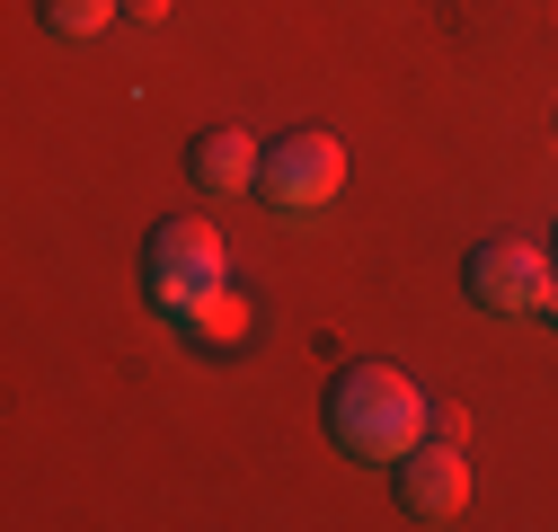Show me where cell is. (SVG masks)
<instances>
[{
  "label": "cell",
  "instance_id": "8fae6325",
  "mask_svg": "<svg viewBox=\"0 0 558 532\" xmlns=\"http://www.w3.org/2000/svg\"><path fill=\"white\" fill-rule=\"evenodd\" d=\"M541 311H549V328H558V276H549V302H541Z\"/></svg>",
  "mask_w": 558,
  "mask_h": 532
},
{
  "label": "cell",
  "instance_id": "3957f363",
  "mask_svg": "<svg viewBox=\"0 0 558 532\" xmlns=\"http://www.w3.org/2000/svg\"><path fill=\"white\" fill-rule=\"evenodd\" d=\"M345 186V143L337 133H284V143H266V169H257V195L284 214H319L337 205Z\"/></svg>",
  "mask_w": 558,
  "mask_h": 532
},
{
  "label": "cell",
  "instance_id": "6da1fadb",
  "mask_svg": "<svg viewBox=\"0 0 558 532\" xmlns=\"http://www.w3.org/2000/svg\"><path fill=\"white\" fill-rule=\"evenodd\" d=\"M319 418H328V444H345L355 461H408L416 444H426L435 399L416 390V373H399V364H355V373L328 382Z\"/></svg>",
  "mask_w": 558,
  "mask_h": 532
},
{
  "label": "cell",
  "instance_id": "ba28073f",
  "mask_svg": "<svg viewBox=\"0 0 558 532\" xmlns=\"http://www.w3.org/2000/svg\"><path fill=\"white\" fill-rule=\"evenodd\" d=\"M186 338H195V347H240V338H248V302L222 285L214 302H204V311L186 319Z\"/></svg>",
  "mask_w": 558,
  "mask_h": 532
},
{
  "label": "cell",
  "instance_id": "30bf717a",
  "mask_svg": "<svg viewBox=\"0 0 558 532\" xmlns=\"http://www.w3.org/2000/svg\"><path fill=\"white\" fill-rule=\"evenodd\" d=\"M133 10V27H151V19H169V0H124Z\"/></svg>",
  "mask_w": 558,
  "mask_h": 532
},
{
  "label": "cell",
  "instance_id": "277c9868",
  "mask_svg": "<svg viewBox=\"0 0 558 532\" xmlns=\"http://www.w3.org/2000/svg\"><path fill=\"white\" fill-rule=\"evenodd\" d=\"M461 293L478 311H497V319H532L549 302V257L532 240H478L461 257Z\"/></svg>",
  "mask_w": 558,
  "mask_h": 532
},
{
  "label": "cell",
  "instance_id": "8992f818",
  "mask_svg": "<svg viewBox=\"0 0 558 532\" xmlns=\"http://www.w3.org/2000/svg\"><path fill=\"white\" fill-rule=\"evenodd\" d=\"M186 169H195V186H204V195H248V186H257V169H266V152L248 143L240 124H222V133H204V143H195V160H186Z\"/></svg>",
  "mask_w": 558,
  "mask_h": 532
},
{
  "label": "cell",
  "instance_id": "9c48e42d",
  "mask_svg": "<svg viewBox=\"0 0 558 532\" xmlns=\"http://www.w3.org/2000/svg\"><path fill=\"white\" fill-rule=\"evenodd\" d=\"M426 435H435V444H470V418L452 409V399H435V418H426Z\"/></svg>",
  "mask_w": 558,
  "mask_h": 532
},
{
  "label": "cell",
  "instance_id": "7a4b0ae2",
  "mask_svg": "<svg viewBox=\"0 0 558 532\" xmlns=\"http://www.w3.org/2000/svg\"><path fill=\"white\" fill-rule=\"evenodd\" d=\"M222 285H231V257H222V240L204 231V222H160V231H151V249H143V293H151L160 319L186 328Z\"/></svg>",
  "mask_w": 558,
  "mask_h": 532
},
{
  "label": "cell",
  "instance_id": "5b68a950",
  "mask_svg": "<svg viewBox=\"0 0 558 532\" xmlns=\"http://www.w3.org/2000/svg\"><path fill=\"white\" fill-rule=\"evenodd\" d=\"M390 488H399V515H416V523H452L461 506H470V461H461V444H416L408 461H390Z\"/></svg>",
  "mask_w": 558,
  "mask_h": 532
},
{
  "label": "cell",
  "instance_id": "52a82bcc",
  "mask_svg": "<svg viewBox=\"0 0 558 532\" xmlns=\"http://www.w3.org/2000/svg\"><path fill=\"white\" fill-rule=\"evenodd\" d=\"M36 19H45L53 36L81 45V36H107V27L124 19V0H36Z\"/></svg>",
  "mask_w": 558,
  "mask_h": 532
}]
</instances>
